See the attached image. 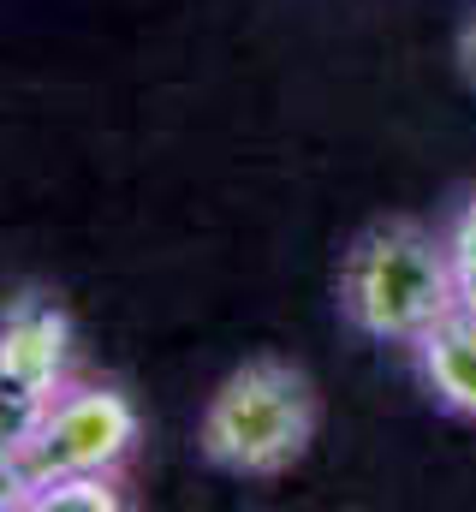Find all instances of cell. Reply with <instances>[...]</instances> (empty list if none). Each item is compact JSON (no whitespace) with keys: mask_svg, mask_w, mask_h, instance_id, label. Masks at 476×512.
Here are the masks:
<instances>
[{"mask_svg":"<svg viewBox=\"0 0 476 512\" xmlns=\"http://www.w3.org/2000/svg\"><path fill=\"white\" fill-rule=\"evenodd\" d=\"M340 316L375 346H417L453 304V256L447 239L417 221H375L340 256Z\"/></svg>","mask_w":476,"mask_h":512,"instance_id":"obj_1","label":"cell"},{"mask_svg":"<svg viewBox=\"0 0 476 512\" xmlns=\"http://www.w3.org/2000/svg\"><path fill=\"white\" fill-rule=\"evenodd\" d=\"M459 72H465V84L476 90V6H471V18L459 24Z\"/></svg>","mask_w":476,"mask_h":512,"instance_id":"obj_10","label":"cell"},{"mask_svg":"<svg viewBox=\"0 0 476 512\" xmlns=\"http://www.w3.org/2000/svg\"><path fill=\"white\" fill-rule=\"evenodd\" d=\"M48 387L30 382L18 364L0 358V453H30L36 429H42V411H48Z\"/></svg>","mask_w":476,"mask_h":512,"instance_id":"obj_6","label":"cell"},{"mask_svg":"<svg viewBox=\"0 0 476 512\" xmlns=\"http://www.w3.org/2000/svg\"><path fill=\"white\" fill-rule=\"evenodd\" d=\"M137 405L114 382H66L48 411L42 429L30 441V465L36 477H60V471H108L119 477L125 459L137 453Z\"/></svg>","mask_w":476,"mask_h":512,"instance_id":"obj_3","label":"cell"},{"mask_svg":"<svg viewBox=\"0 0 476 512\" xmlns=\"http://www.w3.org/2000/svg\"><path fill=\"white\" fill-rule=\"evenodd\" d=\"M316 387L286 358H250L209 393L197 453L227 477H286L316 441Z\"/></svg>","mask_w":476,"mask_h":512,"instance_id":"obj_2","label":"cell"},{"mask_svg":"<svg viewBox=\"0 0 476 512\" xmlns=\"http://www.w3.org/2000/svg\"><path fill=\"white\" fill-rule=\"evenodd\" d=\"M447 256H453V280H459V298L476 304V191L453 209V221H447Z\"/></svg>","mask_w":476,"mask_h":512,"instance_id":"obj_8","label":"cell"},{"mask_svg":"<svg viewBox=\"0 0 476 512\" xmlns=\"http://www.w3.org/2000/svg\"><path fill=\"white\" fill-rule=\"evenodd\" d=\"M119 477L108 471H60V477H42L36 483V501L30 512H119Z\"/></svg>","mask_w":476,"mask_h":512,"instance_id":"obj_7","label":"cell"},{"mask_svg":"<svg viewBox=\"0 0 476 512\" xmlns=\"http://www.w3.org/2000/svg\"><path fill=\"white\" fill-rule=\"evenodd\" d=\"M36 465H30V453H0V512H30L36 501Z\"/></svg>","mask_w":476,"mask_h":512,"instance_id":"obj_9","label":"cell"},{"mask_svg":"<svg viewBox=\"0 0 476 512\" xmlns=\"http://www.w3.org/2000/svg\"><path fill=\"white\" fill-rule=\"evenodd\" d=\"M411 352H417V376H423V387H429L447 411L476 417V304L459 298Z\"/></svg>","mask_w":476,"mask_h":512,"instance_id":"obj_5","label":"cell"},{"mask_svg":"<svg viewBox=\"0 0 476 512\" xmlns=\"http://www.w3.org/2000/svg\"><path fill=\"white\" fill-rule=\"evenodd\" d=\"M0 358L18 364L30 382H42L48 393L72 382V322L54 298H18L0 310Z\"/></svg>","mask_w":476,"mask_h":512,"instance_id":"obj_4","label":"cell"}]
</instances>
